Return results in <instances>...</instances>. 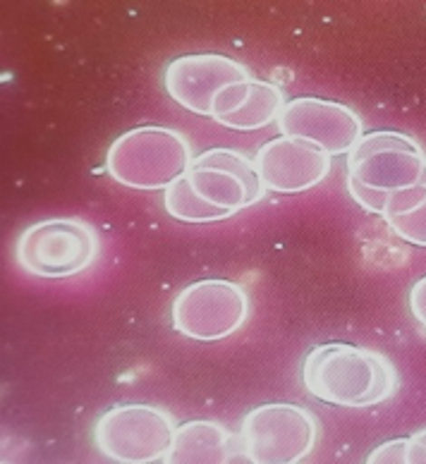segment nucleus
<instances>
[{
    "mask_svg": "<svg viewBox=\"0 0 426 464\" xmlns=\"http://www.w3.org/2000/svg\"><path fill=\"white\" fill-rule=\"evenodd\" d=\"M405 462H426V431L407 438Z\"/></svg>",
    "mask_w": 426,
    "mask_h": 464,
    "instance_id": "a211bd4d",
    "label": "nucleus"
},
{
    "mask_svg": "<svg viewBox=\"0 0 426 464\" xmlns=\"http://www.w3.org/2000/svg\"><path fill=\"white\" fill-rule=\"evenodd\" d=\"M187 179L201 199L226 208L228 213H237L257 204L266 192L261 187L254 160L233 149H208L194 156Z\"/></svg>",
    "mask_w": 426,
    "mask_h": 464,
    "instance_id": "1a4fd4ad",
    "label": "nucleus"
},
{
    "mask_svg": "<svg viewBox=\"0 0 426 464\" xmlns=\"http://www.w3.org/2000/svg\"><path fill=\"white\" fill-rule=\"evenodd\" d=\"M319 440V419L305 407L268 402L242 419V458L259 464L302 462Z\"/></svg>",
    "mask_w": 426,
    "mask_h": 464,
    "instance_id": "423d86ee",
    "label": "nucleus"
},
{
    "mask_svg": "<svg viewBox=\"0 0 426 464\" xmlns=\"http://www.w3.org/2000/svg\"><path fill=\"white\" fill-rule=\"evenodd\" d=\"M407 438H395L388 443L379 445L376 450L366 458V462H405Z\"/></svg>",
    "mask_w": 426,
    "mask_h": 464,
    "instance_id": "dca6fc26",
    "label": "nucleus"
},
{
    "mask_svg": "<svg viewBox=\"0 0 426 464\" xmlns=\"http://www.w3.org/2000/svg\"><path fill=\"white\" fill-rule=\"evenodd\" d=\"M302 383L312 398L335 407H376L398 391L391 359L366 347L326 343L302 362Z\"/></svg>",
    "mask_w": 426,
    "mask_h": 464,
    "instance_id": "f257e3e1",
    "label": "nucleus"
},
{
    "mask_svg": "<svg viewBox=\"0 0 426 464\" xmlns=\"http://www.w3.org/2000/svg\"><path fill=\"white\" fill-rule=\"evenodd\" d=\"M276 125L280 137L312 141L331 156L347 153L362 137V118L353 108L316 96L287 101Z\"/></svg>",
    "mask_w": 426,
    "mask_h": 464,
    "instance_id": "9d476101",
    "label": "nucleus"
},
{
    "mask_svg": "<svg viewBox=\"0 0 426 464\" xmlns=\"http://www.w3.org/2000/svg\"><path fill=\"white\" fill-rule=\"evenodd\" d=\"M237 455L233 436L216 421H187L178 426L168 462H230Z\"/></svg>",
    "mask_w": 426,
    "mask_h": 464,
    "instance_id": "f8f14e48",
    "label": "nucleus"
},
{
    "mask_svg": "<svg viewBox=\"0 0 426 464\" xmlns=\"http://www.w3.org/2000/svg\"><path fill=\"white\" fill-rule=\"evenodd\" d=\"M410 312L426 328V276L410 287Z\"/></svg>",
    "mask_w": 426,
    "mask_h": 464,
    "instance_id": "f3484780",
    "label": "nucleus"
},
{
    "mask_svg": "<svg viewBox=\"0 0 426 464\" xmlns=\"http://www.w3.org/2000/svg\"><path fill=\"white\" fill-rule=\"evenodd\" d=\"M347 153V189L369 213L383 216L391 194L426 185V153L407 134L391 130L362 134Z\"/></svg>",
    "mask_w": 426,
    "mask_h": 464,
    "instance_id": "f03ea898",
    "label": "nucleus"
},
{
    "mask_svg": "<svg viewBox=\"0 0 426 464\" xmlns=\"http://www.w3.org/2000/svg\"><path fill=\"white\" fill-rule=\"evenodd\" d=\"M286 93L278 84L266 80H249L245 82L240 106L233 113L223 115L216 120L218 125L237 130V132H249V130H261V127L278 122L280 111L286 106Z\"/></svg>",
    "mask_w": 426,
    "mask_h": 464,
    "instance_id": "ddd939ff",
    "label": "nucleus"
},
{
    "mask_svg": "<svg viewBox=\"0 0 426 464\" xmlns=\"http://www.w3.org/2000/svg\"><path fill=\"white\" fill-rule=\"evenodd\" d=\"M254 80L240 60L218 53H189L170 60L163 70L168 96L189 113L211 118L213 101L220 89L235 82Z\"/></svg>",
    "mask_w": 426,
    "mask_h": 464,
    "instance_id": "6e6552de",
    "label": "nucleus"
},
{
    "mask_svg": "<svg viewBox=\"0 0 426 464\" xmlns=\"http://www.w3.org/2000/svg\"><path fill=\"white\" fill-rule=\"evenodd\" d=\"M192 149L185 134L170 127L144 125L121 134L106 153L108 175L132 189H166L187 175Z\"/></svg>",
    "mask_w": 426,
    "mask_h": 464,
    "instance_id": "7ed1b4c3",
    "label": "nucleus"
},
{
    "mask_svg": "<svg viewBox=\"0 0 426 464\" xmlns=\"http://www.w3.org/2000/svg\"><path fill=\"white\" fill-rule=\"evenodd\" d=\"M249 314L245 287L223 278L197 280L173 299V328L185 338L213 343L240 331Z\"/></svg>",
    "mask_w": 426,
    "mask_h": 464,
    "instance_id": "0eeeda50",
    "label": "nucleus"
},
{
    "mask_svg": "<svg viewBox=\"0 0 426 464\" xmlns=\"http://www.w3.org/2000/svg\"><path fill=\"white\" fill-rule=\"evenodd\" d=\"M163 208L170 218L182 220V223H213V220L233 216L226 208H218V206L208 204L207 199H201L199 194L194 192V187L189 185L187 175H182L180 179H175L173 185L163 189Z\"/></svg>",
    "mask_w": 426,
    "mask_h": 464,
    "instance_id": "4468645a",
    "label": "nucleus"
},
{
    "mask_svg": "<svg viewBox=\"0 0 426 464\" xmlns=\"http://www.w3.org/2000/svg\"><path fill=\"white\" fill-rule=\"evenodd\" d=\"M173 417L153 405H115L101 414L93 440L113 462H168L175 440Z\"/></svg>",
    "mask_w": 426,
    "mask_h": 464,
    "instance_id": "39448f33",
    "label": "nucleus"
},
{
    "mask_svg": "<svg viewBox=\"0 0 426 464\" xmlns=\"http://www.w3.org/2000/svg\"><path fill=\"white\" fill-rule=\"evenodd\" d=\"M101 249L99 235L82 218L39 220L22 232L15 259L39 278H70L87 271Z\"/></svg>",
    "mask_w": 426,
    "mask_h": 464,
    "instance_id": "20e7f679",
    "label": "nucleus"
},
{
    "mask_svg": "<svg viewBox=\"0 0 426 464\" xmlns=\"http://www.w3.org/2000/svg\"><path fill=\"white\" fill-rule=\"evenodd\" d=\"M334 156L312 141L276 137L254 156V168L266 192L302 194L331 173Z\"/></svg>",
    "mask_w": 426,
    "mask_h": 464,
    "instance_id": "9b49d317",
    "label": "nucleus"
},
{
    "mask_svg": "<svg viewBox=\"0 0 426 464\" xmlns=\"http://www.w3.org/2000/svg\"><path fill=\"white\" fill-rule=\"evenodd\" d=\"M388 226L393 227L395 235L402 237L410 245L426 246V194L421 197L410 211L386 218Z\"/></svg>",
    "mask_w": 426,
    "mask_h": 464,
    "instance_id": "2eb2a0df",
    "label": "nucleus"
}]
</instances>
